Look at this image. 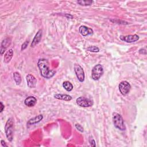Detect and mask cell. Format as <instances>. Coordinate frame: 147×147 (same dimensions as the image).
Returning <instances> with one entry per match:
<instances>
[{"label":"cell","instance_id":"1","mask_svg":"<svg viewBox=\"0 0 147 147\" xmlns=\"http://www.w3.org/2000/svg\"><path fill=\"white\" fill-rule=\"evenodd\" d=\"M41 75L47 79H50L55 74V71L50 69V63L47 59H40L37 62Z\"/></svg>","mask_w":147,"mask_h":147},{"label":"cell","instance_id":"2","mask_svg":"<svg viewBox=\"0 0 147 147\" xmlns=\"http://www.w3.org/2000/svg\"><path fill=\"white\" fill-rule=\"evenodd\" d=\"M112 118L114 125L116 128L122 131H124L126 129L124 119L119 114L116 112L113 113Z\"/></svg>","mask_w":147,"mask_h":147},{"label":"cell","instance_id":"3","mask_svg":"<svg viewBox=\"0 0 147 147\" xmlns=\"http://www.w3.org/2000/svg\"><path fill=\"white\" fill-rule=\"evenodd\" d=\"M13 120L12 118L8 119L5 126V132L8 141L11 142L13 138Z\"/></svg>","mask_w":147,"mask_h":147},{"label":"cell","instance_id":"4","mask_svg":"<svg viewBox=\"0 0 147 147\" xmlns=\"http://www.w3.org/2000/svg\"><path fill=\"white\" fill-rule=\"evenodd\" d=\"M104 74V68L101 64L95 65L91 71V78L94 81L99 80Z\"/></svg>","mask_w":147,"mask_h":147},{"label":"cell","instance_id":"5","mask_svg":"<svg viewBox=\"0 0 147 147\" xmlns=\"http://www.w3.org/2000/svg\"><path fill=\"white\" fill-rule=\"evenodd\" d=\"M76 102L78 106L83 108H89L93 105V102L91 100L83 96L78 98L76 100Z\"/></svg>","mask_w":147,"mask_h":147},{"label":"cell","instance_id":"6","mask_svg":"<svg viewBox=\"0 0 147 147\" xmlns=\"http://www.w3.org/2000/svg\"><path fill=\"white\" fill-rule=\"evenodd\" d=\"M119 90L121 94L123 95H127L131 89V86L127 81H122L119 84Z\"/></svg>","mask_w":147,"mask_h":147},{"label":"cell","instance_id":"7","mask_svg":"<svg viewBox=\"0 0 147 147\" xmlns=\"http://www.w3.org/2000/svg\"><path fill=\"white\" fill-rule=\"evenodd\" d=\"M74 71L78 81L81 82H83L85 81V75L82 67L79 64H75L74 66Z\"/></svg>","mask_w":147,"mask_h":147},{"label":"cell","instance_id":"8","mask_svg":"<svg viewBox=\"0 0 147 147\" xmlns=\"http://www.w3.org/2000/svg\"><path fill=\"white\" fill-rule=\"evenodd\" d=\"M120 39L126 43H134L138 40L139 36L137 35H129L127 36H120Z\"/></svg>","mask_w":147,"mask_h":147},{"label":"cell","instance_id":"9","mask_svg":"<svg viewBox=\"0 0 147 147\" xmlns=\"http://www.w3.org/2000/svg\"><path fill=\"white\" fill-rule=\"evenodd\" d=\"M26 80L27 82V85L30 88H35L37 85V79L36 78L31 75L28 74L26 77Z\"/></svg>","mask_w":147,"mask_h":147},{"label":"cell","instance_id":"10","mask_svg":"<svg viewBox=\"0 0 147 147\" xmlns=\"http://www.w3.org/2000/svg\"><path fill=\"white\" fill-rule=\"evenodd\" d=\"M37 103V99L33 96H29L24 101V104L28 107H33Z\"/></svg>","mask_w":147,"mask_h":147},{"label":"cell","instance_id":"11","mask_svg":"<svg viewBox=\"0 0 147 147\" xmlns=\"http://www.w3.org/2000/svg\"><path fill=\"white\" fill-rule=\"evenodd\" d=\"M79 33L83 36L90 35L93 33V31L92 29L84 26H82L79 27Z\"/></svg>","mask_w":147,"mask_h":147},{"label":"cell","instance_id":"12","mask_svg":"<svg viewBox=\"0 0 147 147\" xmlns=\"http://www.w3.org/2000/svg\"><path fill=\"white\" fill-rule=\"evenodd\" d=\"M42 37V30H40L38 31V32H37V33L36 34L33 40H32V42L31 44V47H35L36 45H37L40 41H41Z\"/></svg>","mask_w":147,"mask_h":147},{"label":"cell","instance_id":"13","mask_svg":"<svg viewBox=\"0 0 147 147\" xmlns=\"http://www.w3.org/2000/svg\"><path fill=\"white\" fill-rule=\"evenodd\" d=\"M43 118V116L42 114H39L37 116H36L31 119H30L28 122L27 124L28 125H34L35 124L39 123V122H40Z\"/></svg>","mask_w":147,"mask_h":147},{"label":"cell","instance_id":"14","mask_svg":"<svg viewBox=\"0 0 147 147\" xmlns=\"http://www.w3.org/2000/svg\"><path fill=\"white\" fill-rule=\"evenodd\" d=\"M10 43H11V41H10V39H9V38H7L3 41V42L1 43V55H3L4 54L5 51L7 50V48L10 45Z\"/></svg>","mask_w":147,"mask_h":147},{"label":"cell","instance_id":"15","mask_svg":"<svg viewBox=\"0 0 147 147\" xmlns=\"http://www.w3.org/2000/svg\"><path fill=\"white\" fill-rule=\"evenodd\" d=\"M54 97L58 100H63V101H70L72 100V97L68 94H56L54 95Z\"/></svg>","mask_w":147,"mask_h":147},{"label":"cell","instance_id":"16","mask_svg":"<svg viewBox=\"0 0 147 147\" xmlns=\"http://www.w3.org/2000/svg\"><path fill=\"white\" fill-rule=\"evenodd\" d=\"M13 56V51L12 49H10L5 54L4 62L5 63H8L12 59Z\"/></svg>","mask_w":147,"mask_h":147},{"label":"cell","instance_id":"17","mask_svg":"<svg viewBox=\"0 0 147 147\" xmlns=\"http://www.w3.org/2000/svg\"><path fill=\"white\" fill-rule=\"evenodd\" d=\"M63 87L67 91H71L73 89V85L69 81H65V82H64L63 83Z\"/></svg>","mask_w":147,"mask_h":147},{"label":"cell","instance_id":"18","mask_svg":"<svg viewBox=\"0 0 147 147\" xmlns=\"http://www.w3.org/2000/svg\"><path fill=\"white\" fill-rule=\"evenodd\" d=\"M13 78L16 83V85H19L21 82V77L20 74L17 72L13 73Z\"/></svg>","mask_w":147,"mask_h":147},{"label":"cell","instance_id":"19","mask_svg":"<svg viewBox=\"0 0 147 147\" xmlns=\"http://www.w3.org/2000/svg\"><path fill=\"white\" fill-rule=\"evenodd\" d=\"M77 3L82 6H90L92 5V4L93 3V1L86 0V1H77Z\"/></svg>","mask_w":147,"mask_h":147},{"label":"cell","instance_id":"20","mask_svg":"<svg viewBox=\"0 0 147 147\" xmlns=\"http://www.w3.org/2000/svg\"><path fill=\"white\" fill-rule=\"evenodd\" d=\"M87 50L92 52H98L100 49L95 46H90L87 48Z\"/></svg>","mask_w":147,"mask_h":147},{"label":"cell","instance_id":"21","mask_svg":"<svg viewBox=\"0 0 147 147\" xmlns=\"http://www.w3.org/2000/svg\"><path fill=\"white\" fill-rule=\"evenodd\" d=\"M75 127L76 129H77L78 131H79L81 132H83V131H84L83 128L80 124H76L75 125Z\"/></svg>","mask_w":147,"mask_h":147},{"label":"cell","instance_id":"22","mask_svg":"<svg viewBox=\"0 0 147 147\" xmlns=\"http://www.w3.org/2000/svg\"><path fill=\"white\" fill-rule=\"evenodd\" d=\"M28 44H29L28 41H26L25 43H24L21 46V51H24L25 49H26Z\"/></svg>","mask_w":147,"mask_h":147},{"label":"cell","instance_id":"23","mask_svg":"<svg viewBox=\"0 0 147 147\" xmlns=\"http://www.w3.org/2000/svg\"><path fill=\"white\" fill-rule=\"evenodd\" d=\"M89 142H90V145L92 146H96V144H95V140L93 138V137L90 138L89 139Z\"/></svg>","mask_w":147,"mask_h":147},{"label":"cell","instance_id":"24","mask_svg":"<svg viewBox=\"0 0 147 147\" xmlns=\"http://www.w3.org/2000/svg\"><path fill=\"white\" fill-rule=\"evenodd\" d=\"M139 53L141 54L146 55V50L145 48H141L139 50Z\"/></svg>","mask_w":147,"mask_h":147},{"label":"cell","instance_id":"25","mask_svg":"<svg viewBox=\"0 0 147 147\" xmlns=\"http://www.w3.org/2000/svg\"><path fill=\"white\" fill-rule=\"evenodd\" d=\"M1 145H2L3 146H4V147H5V146H6V147L8 146V145L6 144V143H5V142L4 140H2L1 141Z\"/></svg>","mask_w":147,"mask_h":147},{"label":"cell","instance_id":"26","mask_svg":"<svg viewBox=\"0 0 147 147\" xmlns=\"http://www.w3.org/2000/svg\"><path fill=\"white\" fill-rule=\"evenodd\" d=\"M1 110H0V112L2 113L4 109V108H5V106L4 105V104H3L2 102H1Z\"/></svg>","mask_w":147,"mask_h":147}]
</instances>
